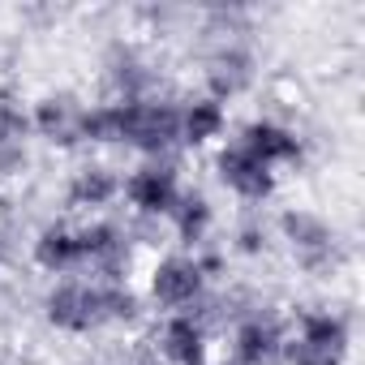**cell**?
I'll return each instance as SVG.
<instances>
[{
  "instance_id": "obj_1",
  "label": "cell",
  "mask_w": 365,
  "mask_h": 365,
  "mask_svg": "<svg viewBox=\"0 0 365 365\" xmlns=\"http://www.w3.org/2000/svg\"><path fill=\"white\" fill-rule=\"evenodd\" d=\"M35 309L39 322L65 339H99V335L133 331L150 314L138 279H95V275L48 279Z\"/></svg>"
},
{
  "instance_id": "obj_2",
  "label": "cell",
  "mask_w": 365,
  "mask_h": 365,
  "mask_svg": "<svg viewBox=\"0 0 365 365\" xmlns=\"http://www.w3.org/2000/svg\"><path fill=\"white\" fill-rule=\"evenodd\" d=\"M194 26H198V91L232 108L258 86V73H262V52L254 39V9L207 5L194 14Z\"/></svg>"
},
{
  "instance_id": "obj_3",
  "label": "cell",
  "mask_w": 365,
  "mask_h": 365,
  "mask_svg": "<svg viewBox=\"0 0 365 365\" xmlns=\"http://www.w3.org/2000/svg\"><path fill=\"white\" fill-rule=\"evenodd\" d=\"M86 150H125L133 159L176 155V95L168 91L150 99H91Z\"/></svg>"
},
{
  "instance_id": "obj_4",
  "label": "cell",
  "mask_w": 365,
  "mask_h": 365,
  "mask_svg": "<svg viewBox=\"0 0 365 365\" xmlns=\"http://www.w3.org/2000/svg\"><path fill=\"white\" fill-rule=\"evenodd\" d=\"M228 271H232V262L220 245H207V250L168 245L146 262L138 288H142L150 314H185V309L207 314L211 297L228 284Z\"/></svg>"
},
{
  "instance_id": "obj_5",
  "label": "cell",
  "mask_w": 365,
  "mask_h": 365,
  "mask_svg": "<svg viewBox=\"0 0 365 365\" xmlns=\"http://www.w3.org/2000/svg\"><path fill=\"white\" fill-rule=\"evenodd\" d=\"M275 250L305 275V279H335L348 267V237L344 228L318 207H284L271 215Z\"/></svg>"
},
{
  "instance_id": "obj_6",
  "label": "cell",
  "mask_w": 365,
  "mask_h": 365,
  "mask_svg": "<svg viewBox=\"0 0 365 365\" xmlns=\"http://www.w3.org/2000/svg\"><path fill=\"white\" fill-rule=\"evenodd\" d=\"M356 344V322L344 305L314 301L288 314V339L279 365H348Z\"/></svg>"
},
{
  "instance_id": "obj_7",
  "label": "cell",
  "mask_w": 365,
  "mask_h": 365,
  "mask_svg": "<svg viewBox=\"0 0 365 365\" xmlns=\"http://www.w3.org/2000/svg\"><path fill=\"white\" fill-rule=\"evenodd\" d=\"M185 168L176 155L163 159H133L129 168H120V207L125 220L142 232H163L168 211L176 207L180 190H185Z\"/></svg>"
},
{
  "instance_id": "obj_8",
  "label": "cell",
  "mask_w": 365,
  "mask_h": 365,
  "mask_svg": "<svg viewBox=\"0 0 365 365\" xmlns=\"http://www.w3.org/2000/svg\"><path fill=\"white\" fill-rule=\"evenodd\" d=\"M99 99H150V95H168V73L163 61L155 56L150 43L116 35L103 52H99Z\"/></svg>"
},
{
  "instance_id": "obj_9",
  "label": "cell",
  "mask_w": 365,
  "mask_h": 365,
  "mask_svg": "<svg viewBox=\"0 0 365 365\" xmlns=\"http://www.w3.org/2000/svg\"><path fill=\"white\" fill-rule=\"evenodd\" d=\"M86 108H91V99L73 86H52L43 95L26 99L31 138L48 150H61V155L86 150Z\"/></svg>"
},
{
  "instance_id": "obj_10",
  "label": "cell",
  "mask_w": 365,
  "mask_h": 365,
  "mask_svg": "<svg viewBox=\"0 0 365 365\" xmlns=\"http://www.w3.org/2000/svg\"><path fill=\"white\" fill-rule=\"evenodd\" d=\"M142 344L159 365H211L215 361V327L202 309L155 314Z\"/></svg>"
},
{
  "instance_id": "obj_11",
  "label": "cell",
  "mask_w": 365,
  "mask_h": 365,
  "mask_svg": "<svg viewBox=\"0 0 365 365\" xmlns=\"http://www.w3.org/2000/svg\"><path fill=\"white\" fill-rule=\"evenodd\" d=\"M211 176H215V185L241 211H267L279 198V185H284L279 172H271L267 163H258L254 155H245L232 138L211 150Z\"/></svg>"
},
{
  "instance_id": "obj_12",
  "label": "cell",
  "mask_w": 365,
  "mask_h": 365,
  "mask_svg": "<svg viewBox=\"0 0 365 365\" xmlns=\"http://www.w3.org/2000/svg\"><path fill=\"white\" fill-rule=\"evenodd\" d=\"M232 142L245 155H254L258 163H267L271 172H279V176L292 172V168H301L309 159V138L301 133V125H292L279 112H254V116H245L232 129Z\"/></svg>"
},
{
  "instance_id": "obj_13",
  "label": "cell",
  "mask_w": 365,
  "mask_h": 365,
  "mask_svg": "<svg viewBox=\"0 0 365 365\" xmlns=\"http://www.w3.org/2000/svg\"><path fill=\"white\" fill-rule=\"evenodd\" d=\"M61 207L73 220L116 215V207H120V168L99 159V155L78 159L61 180Z\"/></svg>"
},
{
  "instance_id": "obj_14",
  "label": "cell",
  "mask_w": 365,
  "mask_h": 365,
  "mask_svg": "<svg viewBox=\"0 0 365 365\" xmlns=\"http://www.w3.org/2000/svg\"><path fill=\"white\" fill-rule=\"evenodd\" d=\"M26 262L43 279L82 275V220L73 215H48L26 237Z\"/></svg>"
},
{
  "instance_id": "obj_15",
  "label": "cell",
  "mask_w": 365,
  "mask_h": 365,
  "mask_svg": "<svg viewBox=\"0 0 365 365\" xmlns=\"http://www.w3.org/2000/svg\"><path fill=\"white\" fill-rule=\"evenodd\" d=\"M232 133V108L207 91L176 95V142L180 150H215Z\"/></svg>"
},
{
  "instance_id": "obj_16",
  "label": "cell",
  "mask_w": 365,
  "mask_h": 365,
  "mask_svg": "<svg viewBox=\"0 0 365 365\" xmlns=\"http://www.w3.org/2000/svg\"><path fill=\"white\" fill-rule=\"evenodd\" d=\"M35 138H31V116L26 99L14 82H0V185L18 180L31 168Z\"/></svg>"
},
{
  "instance_id": "obj_17",
  "label": "cell",
  "mask_w": 365,
  "mask_h": 365,
  "mask_svg": "<svg viewBox=\"0 0 365 365\" xmlns=\"http://www.w3.org/2000/svg\"><path fill=\"white\" fill-rule=\"evenodd\" d=\"M163 232L172 237L176 250H207V245H215V232H220L215 198L202 185H185L180 198H176V207L163 220Z\"/></svg>"
},
{
  "instance_id": "obj_18",
  "label": "cell",
  "mask_w": 365,
  "mask_h": 365,
  "mask_svg": "<svg viewBox=\"0 0 365 365\" xmlns=\"http://www.w3.org/2000/svg\"><path fill=\"white\" fill-rule=\"evenodd\" d=\"M228 262H262L271 250H275V232H271V220L262 211H241L228 232H224V245Z\"/></svg>"
},
{
  "instance_id": "obj_19",
  "label": "cell",
  "mask_w": 365,
  "mask_h": 365,
  "mask_svg": "<svg viewBox=\"0 0 365 365\" xmlns=\"http://www.w3.org/2000/svg\"><path fill=\"white\" fill-rule=\"evenodd\" d=\"M86 365H159L146 344H133V348H116V352H103V356H91Z\"/></svg>"
},
{
  "instance_id": "obj_20",
  "label": "cell",
  "mask_w": 365,
  "mask_h": 365,
  "mask_svg": "<svg viewBox=\"0 0 365 365\" xmlns=\"http://www.w3.org/2000/svg\"><path fill=\"white\" fill-rule=\"evenodd\" d=\"M211 365H237V361H228V356H215V361H211Z\"/></svg>"
},
{
  "instance_id": "obj_21",
  "label": "cell",
  "mask_w": 365,
  "mask_h": 365,
  "mask_svg": "<svg viewBox=\"0 0 365 365\" xmlns=\"http://www.w3.org/2000/svg\"><path fill=\"white\" fill-rule=\"evenodd\" d=\"M0 365H14V361H9V356H5V352H0Z\"/></svg>"
}]
</instances>
